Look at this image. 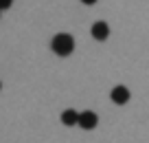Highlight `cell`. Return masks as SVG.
Wrapping results in <instances>:
<instances>
[{"mask_svg": "<svg viewBox=\"0 0 149 143\" xmlns=\"http://www.w3.org/2000/svg\"><path fill=\"white\" fill-rule=\"evenodd\" d=\"M11 2H13V0H0V11L9 9V7H11Z\"/></svg>", "mask_w": 149, "mask_h": 143, "instance_id": "cell-6", "label": "cell"}, {"mask_svg": "<svg viewBox=\"0 0 149 143\" xmlns=\"http://www.w3.org/2000/svg\"><path fill=\"white\" fill-rule=\"evenodd\" d=\"M51 49L57 53V55H61V57L70 55V53L74 51V40H72V35H68V33H57V35L53 37V42H51Z\"/></svg>", "mask_w": 149, "mask_h": 143, "instance_id": "cell-1", "label": "cell"}, {"mask_svg": "<svg viewBox=\"0 0 149 143\" xmlns=\"http://www.w3.org/2000/svg\"><path fill=\"white\" fill-rule=\"evenodd\" d=\"M81 2H84V5H94L97 0H81Z\"/></svg>", "mask_w": 149, "mask_h": 143, "instance_id": "cell-7", "label": "cell"}, {"mask_svg": "<svg viewBox=\"0 0 149 143\" xmlns=\"http://www.w3.org/2000/svg\"><path fill=\"white\" fill-rule=\"evenodd\" d=\"M97 123H99V117L94 115V112H90V110L79 112V117H77V125L84 128V130H94Z\"/></svg>", "mask_w": 149, "mask_h": 143, "instance_id": "cell-2", "label": "cell"}, {"mask_svg": "<svg viewBox=\"0 0 149 143\" xmlns=\"http://www.w3.org/2000/svg\"><path fill=\"white\" fill-rule=\"evenodd\" d=\"M107 35H110V27H107V22H94L92 24V37L94 40H99V42H103V40H107Z\"/></svg>", "mask_w": 149, "mask_h": 143, "instance_id": "cell-4", "label": "cell"}, {"mask_svg": "<svg viewBox=\"0 0 149 143\" xmlns=\"http://www.w3.org/2000/svg\"><path fill=\"white\" fill-rule=\"evenodd\" d=\"M77 117H79V112L64 110V112H61V123H64V125H77Z\"/></svg>", "mask_w": 149, "mask_h": 143, "instance_id": "cell-5", "label": "cell"}, {"mask_svg": "<svg viewBox=\"0 0 149 143\" xmlns=\"http://www.w3.org/2000/svg\"><path fill=\"white\" fill-rule=\"evenodd\" d=\"M112 101L118 104V106H123V104L130 101V90H127L125 86H114V90H112Z\"/></svg>", "mask_w": 149, "mask_h": 143, "instance_id": "cell-3", "label": "cell"}]
</instances>
